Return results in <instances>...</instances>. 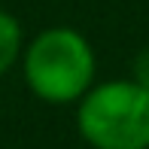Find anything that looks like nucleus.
<instances>
[{"mask_svg":"<svg viewBox=\"0 0 149 149\" xmlns=\"http://www.w3.org/2000/svg\"><path fill=\"white\" fill-rule=\"evenodd\" d=\"M24 85L43 104H76L94 85L97 61L91 43L76 28H46L22 49Z\"/></svg>","mask_w":149,"mask_h":149,"instance_id":"nucleus-1","label":"nucleus"},{"mask_svg":"<svg viewBox=\"0 0 149 149\" xmlns=\"http://www.w3.org/2000/svg\"><path fill=\"white\" fill-rule=\"evenodd\" d=\"M76 128L91 149H149V88L137 79L91 85L79 97Z\"/></svg>","mask_w":149,"mask_h":149,"instance_id":"nucleus-2","label":"nucleus"},{"mask_svg":"<svg viewBox=\"0 0 149 149\" xmlns=\"http://www.w3.org/2000/svg\"><path fill=\"white\" fill-rule=\"evenodd\" d=\"M22 49H24V33H22L18 18L12 12L0 9V76L18 64Z\"/></svg>","mask_w":149,"mask_h":149,"instance_id":"nucleus-3","label":"nucleus"},{"mask_svg":"<svg viewBox=\"0 0 149 149\" xmlns=\"http://www.w3.org/2000/svg\"><path fill=\"white\" fill-rule=\"evenodd\" d=\"M131 79H137L140 85L149 88V46L137 52V58H134V64H131Z\"/></svg>","mask_w":149,"mask_h":149,"instance_id":"nucleus-4","label":"nucleus"}]
</instances>
